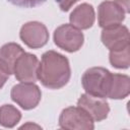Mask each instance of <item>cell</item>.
I'll list each match as a JSON object with an SVG mask.
<instances>
[{"label": "cell", "instance_id": "obj_1", "mask_svg": "<svg viewBox=\"0 0 130 130\" xmlns=\"http://www.w3.org/2000/svg\"><path fill=\"white\" fill-rule=\"evenodd\" d=\"M71 76L68 59L55 52L48 51L43 54L38 68V78L42 84L51 89L65 86Z\"/></svg>", "mask_w": 130, "mask_h": 130}, {"label": "cell", "instance_id": "obj_2", "mask_svg": "<svg viewBox=\"0 0 130 130\" xmlns=\"http://www.w3.org/2000/svg\"><path fill=\"white\" fill-rule=\"evenodd\" d=\"M112 73L103 67H91L87 69L81 78V83L86 93L100 98H108Z\"/></svg>", "mask_w": 130, "mask_h": 130}, {"label": "cell", "instance_id": "obj_3", "mask_svg": "<svg viewBox=\"0 0 130 130\" xmlns=\"http://www.w3.org/2000/svg\"><path fill=\"white\" fill-rule=\"evenodd\" d=\"M59 125L66 130H91L93 120L80 107H68L64 109L59 117Z\"/></svg>", "mask_w": 130, "mask_h": 130}, {"label": "cell", "instance_id": "obj_4", "mask_svg": "<svg viewBox=\"0 0 130 130\" xmlns=\"http://www.w3.org/2000/svg\"><path fill=\"white\" fill-rule=\"evenodd\" d=\"M84 37L81 30L72 24H62L54 31V42L66 52H76L83 45Z\"/></svg>", "mask_w": 130, "mask_h": 130}, {"label": "cell", "instance_id": "obj_5", "mask_svg": "<svg viewBox=\"0 0 130 130\" xmlns=\"http://www.w3.org/2000/svg\"><path fill=\"white\" fill-rule=\"evenodd\" d=\"M11 99L24 110L36 108L42 98L41 89L32 82H21L14 85L10 92Z\"/></svg>", "mask_w": 130, "mask_h": 130}, {"label": "cell", "instance_id": "obj_6", "mask_svg": "<svg viewBox=\"0 0 130 130\" xmlns=\"http://www.w3.org/2000/svg\"><path fill=\"white\" fill-rule=\"evenodd\" d=\"M21 41L31 49L44 47L49 41V32L45 24L39 21L24 23L19 32Z\"/></svg>", "mask_w": 130, "mask_h": 130}, {"label": "cell", "instance_id": "obj_7", "mask_svg": "<svg viewBox=\"0 0 130 130\" xmlns=\"http://www.w3.org/2000/svg\"><path fill=\"white\" fill-rule=\"evenodd\" d=\"M39 60L36 55L23 53L15 62L13 73L20 82H35L38 79Z\"/></svg>", "mask_w": 130, "mask_h": 130}, {"label": "cell", "instance_id": "obj_8", "mask_svg": "<svg viewBox=\"0 0 130 130\" xmlns=\"http://www.w3.org/2000/svg\"><path fill=\"white\" fill-rule=\"evenodd\" d=\"M101 39L103 44L110 51H117L130 46L129 30L122 24L104 28Z\"/></svg>", "mask_w": 130, "mask_h": 130}, {"label": "cell", "instance_id": "obj_9", "mask_svg": "<svg viewBox=\"0 0 130 130\" xmlns=\"http://www.w3.org/2000/svg\"><path fill=\"white\" fill-rule=\"evenodd\" d=\"M77 106L83 109L91 119L96 122L105 120L110 112V107L106 99L90 95L88 93H84L79 98Z\"/></svg>", "mask_w": 130, "mask_h": 130}, {"label": "cell", "instance_id": "obj_10", "mask_svg": "<svg viewBox=\"0 0 130 130\" xmlns=\"http://www.w3.org/2000/svg\"><path fill=\"white\" fill-rule=\"evenodd\" d=\"M125 19V11L113 1H104L98 9L99 25L103 28L121 24Z\"/></svg>", "mask_w": 130, "mask_h": 130}, {"label": "cell", "instance_id": "obj_11", "mask_svg": "<svg viewBox=\"0 0 130 130\" xmlns=\"http://www.w3.org/2000/svg\"><path fill=\"white\" fill-rule=\"evenodd\" d=\"M94 17L93 7L88 3H82L71 12L69 20L73 26L79 29H87L92 26Z\"/></svg>", "mask_w": 130, "mask_h": 130}, {"label": "cell", "instance_id": "obj_12", "mask_svg": "<svg viewBox=\"0 0 130 130\" xmlns=\"http://www.w3.org/2000/svg\"><path fill=\"white\" fill-rule=\"evenodd\" d=\"M23 53L24 51L19 45L15 43L5 44L0 48V64L11 74L13 73L15 62Z\"/></svg>", "mask_w": 130, "mask_h": 130}, {"label": "cell", "instance_id": "obj_13", "mask_svg": "<svg viewBox=\"0 0 130 130\" xmlns=\"http://www.w3.org/2000/svg\"><path fill=\"white\" fill-rule=\"evenodd\" d=\"M130 92V78L124 74H112L108 98L122 100Z\"/></svg>", "mask_w": 130, "mask_h": 130}, {"label": "cell", "instance_id": "obj_14", "mask_svg": "<svg viewBox=\"0 0 130 130\" xmlns=\"http://www.w3.org/2000/svg\"><path fill=\"white\" fill-rule=\"evenodd\" d=\"M21 118L20 112L11 105H3L0 108V125L12 128L14 127Z\"/></svg>", "mask_w": 130, "mask_h": 130}, {"label": "cell", "instance_id": "obj_15", "mask_svg": "<svg viewBox=\"0 0 130 130\" xmlns=\"http://www.w3.org/2000/svg\"><path fill=\"white\" fill-rule=\"evenodd\" d=\"M110 63L118 69H126L130 65V46L117 50L110 51Z\"/></svg>", "mask_w": 130, "mask_h": 130}, {"label": "cell", "instance_id": "obj_16", "mask_svg": "<svg viewBox=\"0 0 130 130\" xmlns=\"http://www.w3.org/2000/svg\"><path fill=\"white\" fill-rule=\"evenodd\" d=\"M7 1L15 6H18V7L34 8V7H38L42 4H44L47 0H7Z\"/></svg>", "mask_w": 130, "mask_h": 130}, {"label": "cell", "instance_id": "obj_17", "mask_svg": "<svg viewBox=\"0 0 130 130\" xmlns=\"http://www.w3.org/2000/svg\"><path fill=\"white\" fill-rule=\"evenodd\" d=\"M78 0H56L62 11H68Z\"/></svg>", "mask_w": 130, "mask_h": 130}, {"label": "cell", "instance_id": "obj_18", "mask_svg": "<svg viewBox=\"0 0 130 130\" xmlns=\"http://www.w3.org/2000/svg\"><path fill=\"white\" fill-rule=\"evenodd\" d=\"M9 73H8V71L0 64V89L2 88V86L5 84V82L7 81V79H8V77H9Z\"/></svg>", "mask_w": 130, "mask_h": 130}, {"label": "cell", "instance_id": "obj_19", "mask_svg": "<svg viewBox=\"0 0 130 130\" xmlns=\"http://www.w3.org/2000/svg\"><path fill=\"white\" fill-rule=\"evenodd\" d=\"M114 2L118 4L125 11V13L129 12V0H115Z\"/></svg>", "mask_w": 130, "mask_h": 130}, {"label": "cell", "instance_id": "obj_20", "mask_svg": "<svg viewBox=\"0 0 130 130\" xmlns=\"http://www.w3.org/2000/svg\"><path fill=\"white\" fill-rule=\"evenodd\" d=\"M20 128H21V129H27V128H37V129H40L41 127H40V126H38V125L31 124V123H27V124H25V125L21 126Z\"/></svg>", "mask_w": 130, "mask_h": 130}]
</instances>
